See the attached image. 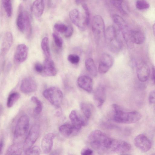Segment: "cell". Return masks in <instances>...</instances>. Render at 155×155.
<instances>
[{"instance_id":"obj_17","label":"cell","mask_w":155,"mask_h":155,"mask_svg":"<svg viewBox=\"0 0 155 155\" xmlns=\"http://www.w3.org/2000/svg\"><path fill=\"white\" fill-rule=\"evenodd\" d=\"M80 130L72 124H64L59 128L60 133L66 137H69L73 136L79 132Z\"/></svg>"},{"instance_id":"obj_29","label":"cell","mask_w":155,"mask_h":155,"mask_svg":"<svg viewBox=\"0 0 155 155\" xmlns=\"http://www.w3.org/2000/svg\"><path fill=\"white\" fill-rule=\"evenodd\" d=\"M113 21L121 31L128 27L125 20L120 16L115 15L113 17Z\"/></svg>"},{"instance_id":"obj_10","label":"cell","mask_w":155,"mask_h":155,"mask_svg":"<svg viewBox=\"0 0 155 155\" xmlns=\"http://www.w3.org/2000/svg\"><path fill=\"white\" fill-rule=\"evenodd\" d=\"M37 88V84L35 80L32 77L25 78L21 83L20 89L24 93L29 94L34 92Z\"/></svg>"},{"instance_id":"obj_35","label":"cell","mask_w":155,"mask_h":155,"mask_svg":"<svg viewBox=\"0 0 155 155\" xmlns=\"http://www.w3.org/2000/svg\"><path fill=\"white\" fill-rule=\"evenodd\" d=\"M68 26L62 23H56L54 25V28L58 32L64 33L66 31Z\"/></svg>"},{"instance_id":"obj_12","label":"cell","mask_w":155,"mask_h":155,"mask_svg":"<svg viewBox=\"0 0 155 155\" xmlns=\"http://www.w3.org/2000/svg\"><path fill=\"white\" fill-rule=\"evenodd\" d=\"M137 74L138 78L140 81H147L150 74V68L147 64L144 62L139 63L137 67Z\"/></svg>"},{"instance_id":"obj_5","label":"cell","mask_w":155,"mask_h":155,"mask_svg":"<svg viewBox=\"0 0 155 155\" xmlns=\"http://www.w3.org/2000/svg\"><path fill=\"white\" fill-rule=\"evenodd\" d=\"M92 29L94 35L98 41L105 40V28L104 20L99 15L94 16L92 22Z\"/></svg>"},{"instance_id":"obj_20","label":"cell","mask_w":155,"mask_h":155,"mask_svg":"<svg viewBox=\"0 0 155 155\" xmlns=\"http://www.w3.org/2000/svg\"><path fill=\"white\" fill-rule=\"evenodd\" d=\"M13 41L12 35L10 32L6 33L3 39L2 43L1 55L4 56L10 48Z\"/></svg>"},{"instance_id":"obj_36","label":"cell","mask_w":155,"mask_h":155,"mask_svg":"<svg viewBox=\"0 0 155 155\" xmlns=\"http://www.w3.org/2000/svg\"><path fill=\"white\" fill-rule=\"evenodd\" d=\"M52 37L55 44L59 48H61L63 45V40L61 37L57 34L53 33L52 34Z\"/></svg>"},{"instance_id":"obj_15","label":"cell","mask_w":155,"mask_h":155,"mask_svg":"<svg viewBox=\"0 0 155 155\" xmlns=\"http://www.w3.org/2000/svg\"><path fill=\"white\" fill-rule=\"evenodd\" d=\"M78 86L85 91L91 92L93 89V82L91 78L86 75L79 77L77 80Z\"/></svg>"},{"instance_id":"obj_38","label":"cell","mask_w":155,"mask_h":155,"mask_svg":"<svg viewBox=\"0 0 155 155\" xmlns=\"http://www.w3.org/2000/svg\"><path fill=\"white\" fill-rule=\"evenodd\" d=\"M68 59L71 63L75 64L78 63L80 60L79 57L75 54H70L68 57Z\"/></svg>"},{"instance_id":"obj_31","label":"cell","mask_w":155,"mask_h":155,"mask_svg":"<svg viewBox=\"0 0 155 155\" xmlns=\"http://www.w3.org/2000/svg\"><path fill=\"white\" fill-rule=\"evenodd\" d=\"M20 94L15 92L11 94L8 96L7 101V106L8 108L12 107L20 97Z\"/></svg>"},{"instance_id":"obj_41","label":"cell","mask_w":155,"mask_h":155,"mask_svg":"<svg viewBox=\"0 0 155 155\" xmlns=\"http://www.w3.org/2000/svg\"><path fill=\"white\" fill-rule=\"evenodd\" d=\"M148 101L151 104H155V90L150 91L149 94Z\"/></svg>"},{"instance_id":"obj_13","label":"cell","mask_w":155,"mask_h":155,"mask_svg":"<svg viewBox=\"0 0 155 155\" xmlns=\"http://www.w3.org/2000/svg\"><path fill=\"white\" fill-rule=\"evenodd\" d=\"M28 54V48L24 44L18 45L16 47L14 56V59L18 63L24 61L27 59Z\"/></svg>"},{"instance_id":"obj_39","label":"cell","mask_w":155,"mask_h":155,"mask_svg":"<svg viewBox=\"0 0 155 155\" xmlns=\"http://www.w3.org/2000/svg\"><path fill=\"white\" fill-rule=\"evenodd\" d=\"M82 8L84 11V16L87 25H89L90 22V14L88 7L87 5L84 3L82 5Z\"/></svg>"},{"instance_id":"obj_7","label":"cell","mask_w":155,"mask_h":155,"mask_svg":"<svg viewBox=\"0 0 155 155\" xmlns=\"http://www.w3.org/2000/svg\"><path fill=\"white\" fill-rule=\"evenodd\" d=\"M131 148V145L127 142L112 138L108 152L123 154L129 151Z\"/></svg>"},{"instance_id":"obj_43","label":"cell","mask_w":155,"mask_h":155,"mask_svg":"<svg viewBox=\"0 0 155 155\" xmlns=\"http://www.w3.org/2000/svg\"><path fill=\"white\" fill-rule=\"evenodd\" d=\"M93 151L88 148H84L81 150V154L82 155H90L92 154Z\"/></svg>"},{"instance_id":"obj_11","label":"cell","mask_w":155,"mask_h":155,"mask_svg":"<svg viewBox=\"0 0 155 155\" xmlns=\"http://www.w3.org/2000/svg\"><path fill=\"white\" fill-rule=\"evenodd\" d=\"M69 118L72 124L80 129L82 127L86 125L87 123L88 119L83 115L75 110L71 111Z\"/></svg>"},{"instance_id":"obj_37","label":"cell","mask_w":155,"mask_h":155,"mask_svg":"<svg viewBox=\"0 0 155 155\" xmlns=\"http://www.w3.org/2000/svg\"><path fill=\"white\" fill-rule=\"evenodd\" d=\"M41 153V150L37 146L32 147L27 151L25 152L27 155H39Z\"/></svg>"},{"instance_id":"obj_3","label":"cell","mask_w":155,"mask_h":155,"mask_svg":"<svg viewBox=\"0 0 155 155\" xmlns=\"http://www.w3.org/2000/svg\"><path fill=\"white\" fill-rule=\"evenodd\" d=\"M29 120L26 115L21 116L18 120L14 130L13 142L22 143L28 130Z\"/></svg>"},{"instance_id":"obj_30","label":"cell","mask_w":155,"mask_h":155,"mask_svg":"<svg viewBox=\"0 0 155 155\" xmlns=\"http://www.w3.org/2000/svg\"><path fill=\"white\" fill-rule=\"evenodd\" d=\"M41 46L45 58H50L51 55L50 51L48 38H44L42 40Z\"/></svg>"},{"instance_id":"obj_22","label":"cell","mask_w":155,"mask_h":155,"mask_svg":"<svg viewBox=\"0 0 155 155\" xmlns=\"http://www.w3.org/2000/svg\"><path fill=\"white\" fill-rule=\"evenodd\" d=\"M44 8L43 0H35L32 4V11L35 16L40 17L43 14Z\"/></svg>"},{"instance_id":"obj_21","label":"cell","mask_w":155,"mask_h":155,"mask_svg":"<svg viewBox=\"0 0 155 155\" xmlns=\"http://www.w3.org/2000/svg\"><path fill=\"white\" fill-rule=\"evenodd\" d=\"M110 2L113 6L122 15H128L129 9L127 4L124 0H110Z\"/></svg>"},{"instance_id":"obj_16","label":"cell","mask_w":155,"mask_h":155,"mask_svg":"<svg viewBox=\"0 0 155 155\" xmlns=\"http://www.w3.org/2000/svg\"><path fill=\"white\" fill-rule=\"evenodd\" d=\"M106 99L104 88L99 86L95 90L93 94V99L97 106L101 108L104 103Z\"/></svg>"},{"instance_id":"obj_33","label":"cell","mask_w":155,"mask_h":155,"mask_svg":"<svg viewBox=\"0 0 155 155\" xmlns=\"http://www.w3.org/2000/svg\"><path fill=\"white\" fill-rule=\"evenodd\" d=\"M2 2L3 8L7 16L10 17L12 13L11 0H2Z\"/></svg>"},{"instance_id":"obj_4","label":"cell","mask_w":155,"mask_h":155,"mask_svg":"<svg viewBox=\"0 0 155 155\" xmlns=\"http://www.w3.org/2000/svg\"><path fill=\"white\" fill-rule=\"evenodd\" d=\"M44 97L52 105L59 108L63 99L62 91L55 87H51L45 90L43 93Z\"/></svg>"},{"instance_id":"obj_25","label":"cell","mask_w":155,"mask_h":155,"mask_svg":"<svg viewBox=\"0 0 155 155\" xmlns=\"http://www.w3.org/2000/svg\"><path fill=\"white\" fill-rule=\"evenodd\" d=\"M19 10L16 20V25L18 30L21 32L25 31V23L24 11L21 8Z\"/></svg>"},{"instance_id":"obj_45","label":"cell","mask_w":155,"mask_h":155,"mask_svg":"<svg viewBox=\"0 0 155 155\" xmlns=\"http://www.w3.org/2000/svg\"><path fill=\"white\" fill-rule=\"evenodd\" d=\"M0 143V154H1L2 152L4 146V141L3 138L1 139Z\"/></svg>"},{"instance_id":"obj_23","label":"cell","mask_w":155,"mask_h":155,"mask_svg":"<svg viewBox=\"0 0 155 155\" xmlns=\"http://www.w3.org/2000/svg\"><path fill=\"white\" fill-rule=\"evenodd\" d=\"M22 143H14L7 149L6 155H20L23 149Z\"/></svg>"},{"instance_id":"obj_8","label":"cell","mask_w":155,"mask_h":155,"mask_svg":"<svg viewBox=\"0 0 155 155\" xmlns=\"http://www.w3.org/2000/svg\"><path fill=\"white\" fill-rule=\"evenodd\" d=\"M69 16L71 22L80 29L84 30L88 26L85 17L77 9L71 10Z\"/></svg>"},{"instance_id":"obj_24","label":"cell","mask_w":155,"mask_h":155,"mask_svg":"<svg viewBox=\"0 0 155 155\" xmlns=\"http://www.w3.org/2000/svg\"><path fill=\"white\" fill-rule=\"evenodd\" d=\"M131 39L134 43L138 45L142 44L145 40L144 34L139 30H131Z\"/></svg>"},{"instance_id":"obj_2","label":"cell","mask_w":155,"mask_h":155,"mask_svg":"<svg viewBox=\"0 0 155 155\" xmlns=\"http://www.w3.org/2000/svg\"><path fill=\"white\" fill-rule=\"evenodd\" d=\"M114 110L113 119L119 123L132 124L137 122L142 118V115L137 111H125L118 105H112Z\"/></svg>"},{"instance_id":"obj_34","label":"cell","mask_w":155,"mask_h":155,"mask_svg":"<svg viewBox=\"0 0 155 155\" xmlns=\"http://www.w3.org/2000/svg\"><path fill=\"white\" fill-rule=\"evenodd\" d=\"M136 6L138 9L142 10L148 8L150 5L145 0H137L136 2Z\"/></svg>"},{"instance_id":"obj_18","label":"cell","mask_w":155,"mask_h":155,"mask_svg":"<svg viewBox=\"0 0 155 155\" xmlns=\"http://www.w3.org/2000/svg\"><path fill=\"white\" fill-rule=\"evenodd\" d=\"M114 59L112 56L107 53L103 54L101 56L98 67L101 70L108 71L112 67Z\"/></svg>"},{"instance_id":"obj_44","label":"cell","mask_w":155,"mask_h":155,"mask_svg":"<svg viewBox=\"0 0 155 155\" xmlns=\"http://www.w3.org/2000/svg\"><path fill=\"white\" fill-rule=\"evenodd\" d=\"M151 79L153 83L155 84V68L153 67L152 69Z\"/></svg>"},{"instance_id":"obj_28","label":"cell","mask_w":155,"mask_h":155,"mask_svg":"<svg viewBox=\"0 0 155 155\" xmlns=\"http://www.w3.org/2000/svg\"><path fill=\"white\" fill-rule=\"evenodd\" d=\"M117 37V32L115 28L112 25L108 27L105 31V40L106 41H109Z\"/></svg>"},{"instance_id":"obj_1","label":"cell","mask_w":155,"mask_h":155,"mask_svg":"<svg viewBox=\"0 0 155 155\" xmlns=\"http://www.w3.org/2000/svg\"><path fill=\"white\" fill-rule=\"evenodd\" d=\"M111 138L99 130H95L89 134L88 141L91 146L98 152H108Z\"/></svg>"},{"instance_id":"obj_9","label":"cell","mask_w":155,"mask_h":155,"mask_svg":"<svg viewBox=\"0 0 155 155\" xmlns=\"http://www.w3.org/2000/svg\"><path fill=\"white\" fill-rule=\"evenodd\" d=\"M134 142L135 146L143 152L148 151L152 147L151 141L143 134H140L137 136L134 139Z\"/></svg>"},{"instance_id":"obj_46","label":"cell","mask_w":155,"mask_h":155,"mask_svg":"<svg viewBox=\"0 0 155 155\" xmlns=\"http://www.w3.org/2000/svg\"><path fill=\"white\" fill-rule=\"evenodd\" d=\"M85 0H75V2L77 5L83 4Z\"/></svg>"},{"instance_id":"obj_47","label":"cell","mask_w":155,"mask_h":155,"mask_svg":"<svg viewBox=\"0 0 155 155\" xmlns=\"http://www.w3.org/2000/svg\"><path fill=\"white\" fill-rule=\"evenodd\" d=\"M153 34L155 36V23L154 24L153 27Z\"/></svg>"},{"instance_id":"obj_19","label":"cell","mask_w":155,"mask_h":155,"mask_svg":"<svg viewBox=\"0 0 155 155\" xmlns=\"http://www.w3.org/2000/svg\"><path fill=\"white\" fill-rule=\"evenodd\" d=\"M44 70L43 74L48 76H55L57 73L54 64L50 58H45L43 64Z\"/></svg>"},{"instance_id":"obj_42","label":"cell","mask_w":155,"mask_h":155,"mask_svg":"<svg viewBox=\"0 0 155 155\" xmlns=\"http://www.w3.org/2000/svg\"><path fill=\"white\" fill-rule=\"evenodd\" d=\"M73 32V28L71 25H68L66 31L64 33V36L66 38L70 37L72 35Z\"/></svg>"},{"instance_id":"obj_27","label":"cell","mask_w":155,"mask_h":155,"mask_svg":"<svg viewBox=\"0 0 155 155\" xmlns=\"http://www.w3.org/2000/svg\"><path fill=\"white\" fill-rule=\"evenodd\" d=\"M81 111L84 116L87 119L91 117L92 112V107L87 103L82 102L80 104Z\"/></svg>"},{"instance_id":"obj_26","label":"cell","mask_w":155,"mask_h":155,"mask_svg":"<svg viewBox=\"0 0 155 155\" xmlns=\"http://www.w3.org/2000/svg\"><path fill=\"white\" fill-rule=\"evenodd\" d=\"M86 68L92 76L95 77L97 75V71L94 60L91 58H88L85 61Z\"/></svg>"},{"instance_id":"obj_40","label":"cell","mask_w":155,"mask_h":155,"mask_svg":"<svg viewBox=\"0 0 155 155\" xmlns=\"http://www.w3.org/2000/svg\"><path fill=\"white\" fill-rule=\"evenodd\" d=\"M34 68L35 71L38 73H43L44 70L43 65L40 63H36L34 65Z\"/></svg>"},{"instance_id":"obj_14","label":"cell","mask_w":155,"mask_h":155,"mask_svg":"<svg viewBox=\"0 0 155 155\" xmlns=\"http://www.w3.org/2000/svg\"><path fill=\"white\" fill-rule=\"evenodd\" d=\"M55 135L52 133L46 134L43 138L41 141V147L43 152L45 154L49 153L52 149L53 140Z\"/></svg>"},{"instance_id":"obj_32","label":"cell","mask_w":155,"mask_h":155,"mask_svg":"<svg viewBox=\"0 0 155 155\" xmlns=\"http://www.w3.org/2000/svg\"><path fill=\"white\" fill-rule=\"evenodd\" d=\"M31 100L36 105L33 111L34 113L36 115L40 114L43 109V105L42 102L39 99L35 96L32 97Z\"/></svg>"},{"instance_id":"obj_6","label":"cell","mask_w":155,"mask_h":155,"mask_svg":"<svg viewBox=\"0 0 155 155\" xmlns=\"http://www.w3.org/2000/svg\"><path fill=\"white\" fill-rule=\"evenodd\" d=\"M40 131V126L38 124L34 125L30 128L23 143L24 152L32 147L38 137Z\"/></svg>"}]
</instances>
